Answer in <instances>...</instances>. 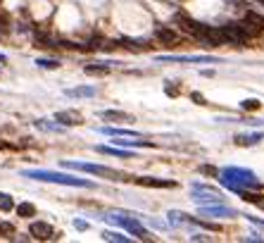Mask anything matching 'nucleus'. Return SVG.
Segmentation results:
<instances>
[{"label":"nucleus","instance_id":"obj_1","mask_svg":"<svg viewBox=\"0 0 264 243\" xmlns=\"http://www.w3.org/2000/svg\"><path fill=\"white\" fill-rule=\"evenodd\" d=\"M29 179H38V181H50V184H65V186H81V188H93V181L88 179H79L71 174H62V172H45V169H26L22 172Z\"/></svg>","mask_w":264,"mask_h":243},{"label":"nucleus","instance_id":"obj_2","mask_svg":"<svg viewBox=\"0 0 264 243\" xmlns=\"http://www.w3.org/2000/svg\"><path fill=\"white\" fill-rule=\"evenodd\" d=\"M221 181L231 188V191H243V188H257L260 181L257 177L250 172V169H243V167H226L221 172Z\"/></svg>","mask_w":264,"mask_h":243},{"label":"nucleus","instance_id":"obj_3","mask_svg":"<svg viewBox=\"0 0 264 243\" xmlns=\"http://www.w3.org/2000/svg\"><path fill=\"white\" fill-rule=\"evenodd\" d=\"M65 167L69 169H79V172H86V174H95V177H107V179H117V181H126V174L117 172V169L103 167V165H84V162H65Z\"/></svg>","mask_w":264,"mask_h":243},{"label":"nucleus","instance_id":"obj_4","mask_svg":"<svg viewBox=\"0 0 264 243\" xmlns=\"http://www.w3.org/2000/svg\"><path fill=\"white\" fill-rule=\"evenodd\" d=\"M174 22L186 31V34H191V36H195L198 41L205 36V31L210 29V24H202V22H195V19H191L188 15H183V12H176L174 15Z\"/></svg>","mask_w":264,"mask_h":243},{"label":"nucleus","instance_id":"obj_5","mask_svg":"<svg viewBox=\"0 0 264 243\" xmlns=\"http://www.w3.org/2000/svg\"><path fill=\"white\" fill-rule=\"evenodd\" d=\"M221 34H224V38H226V43H233V45H243V43H247L250 41V36H247L245 26L241 24V22H231V24H224L221 26Z\"/></svg>","mask_w":264,"mask_h":243},{"label":"nucleus","instance_id":"obj_6","mask_svg":"<svg viewBox=\"0 0 264 243\" xmlns=\"http://www.w3.org/2000/svg\"><path fill=\"white\" fill-rule=\"evenodd\" d=\"M241 24L245 26V31H247V36H250V38L264 31V17H262V15H257V12H247L245 22H241Z\"/></svg>","mask_w":264,"mask_h":243},{"label":"nucleus","instance_id":"obj_7","mask_svg":"<svg viewBox=\"0 0 264 243\" xmlns=\"http://www.w3.org/2000/svg\"><path fill=\"white\" fill-rule=\"evenodd\" d=\"M200 215H202V217H236L238 212L231 210V207H226V205H221V203H212V205L200 207Z\"/></svg>","mask_w":264,"mask_h":243},{"label":"nucleus","instance_id":"obj_8","mask_svg":"<svg viewBox=\"0 0 264 243\" xmlns=\"http://www.w3.org/2000/svg\"><path fill=\"white\" fill-rule=\"evenodd\" d=\"M157 62H219L217 57H210V55H159Z\"/></svg>","mask_w":264,"mask_h":243},{"label":"nucleus","instance_id":"obj_9","mask_svg":"<svg viewBox=\"0 0 264 243\" xmlns=\"http://www.w3.org/2000/svg\"><path fill=\"white\" fill-rule=\"evenodd\" d=\"M29 231H31V236L38 239V241H50V239H60V236H62V234L55 236V229L50 224H45V222H34Z\"/></svg>","mask_w":264,"mask_h":243},{"label":"nucleus","instance_id":"obj_10","mask_svg":"<svg viewBox=\"0 0 264 243\" xmlns=\"http://www.w3.org/2000/svg\"><path fill=\"white\" fill-rule=\"evenodd\" d=\"M155 38H157L162 45H174V43H178V34H176L172 26H157L155 29Z\"/></svg>","mask_w":264,"mask_h":243},{"label":"nucleus","instance_id":"obj_11","mask_svg":"<svg viewBox=\"0 0 264 243\" xmlns=\"http://www.w3.org/2000/svg\"><path fill=\"white\" fill-rule=\"evenodd\" d=\"M136 184L141 186H150V188H176L178 184L172 181V179H155V177H138Z\"/></svg>","mask_w":264,"mask_h":243},{"label":"nucleus","instance_id":"obj_12","mask_svg":"<svg viewBox=\"0 0 264 243\" xmlns=\"http://www.w3.org/2000/svg\"><path fill=\"white\" fill-rule=\"evenodd\" d=\"M55 122H60L65 127H74V124H81L84 117H81V112H76V110H65V112L55 114Z\"/></svg>","mask_w":264,"mask_h":243},{"label":"nucleus","instance_id":"obj_13","mask_svg":"<svg viewBox=\"0 0 264 243\" xmlns=\"http://www.w3.org/2000/svg\"><path fill=\"white\" fill-rule=\"evenodd\" d=\"M264 138L262 131H257V133H241V136H236V143L238 146H255V143H260Z\"/></svg>","mask_w":264,"mask_h":243},{"label":"nucleus","instance_id":"obj_14","mask_svg":"<svg viewBox=\"0 0 264 243\" xmlns=\"http://www.w3.org/2000/svg\"><path fill=\"white\" fill-rule=\"evenodd\" d=\"M65 93L69 95V98H93L95 88L93 86H79V88H67Z\"/></svg>","mask_w":264,"mask_h":243},{"label":"nucleus","instance_id":"obj_15","mask_svg":"<svg viewBox=\"0 0 264 243\" xmlns=\"http://www.w3.org/2000/svg\"><path fill=\"white\" fill-rule=\"evenodd\" d=\"M100 117L110 119V122H131V114L119 112V110H105V112H100Z\"/></svg>","mask_w":264,"mask_h":243},{"label":"nucleus","instance_id":"obj_16","mask_svg":"<svg viewBox=\"0 0 264 243\" xmlns=\"http://www.w3.org/2000/svg\"><path fill=\"white\" fill-rule=\"evenodd\" d=\"M84 72L90 76H105L110 74V67H107V62H98V65H86Z\"/></svg>","mask_w":264,"mask_h":243},{"label":"nucleus","instance_id":"obj_17","mask_svg":"<svg viewBox=\"0 0 264 243\" xmlns=\"http://www.w3.org/2000/svg\"><path fill=\"white\" fill-rule=\"evenodd\" d=\"M98 153H105V155H117V157H133V153L129 150H119V148H110V146H95Z\"/></svg>","mask_w":264,"mask_h":243},{"label":"nucleus","instance_id":"obj_18","mask_svg":"<svg viewBox=\"0 0 264 243\" xmlns=\"http://www.w3.org/2000/svg\"><path fill=\"white\" fill-rule=\"evenodd\" d=\"M17 215H19V217H34L36 207L31 205V203H19V205H17Z\"/></svg>","mask_w":264,"mask_h":243},{"label":"nucleus","instance_id":"obj_19","mask_svg":"<svg viewBox=\"0 0 264 243\" xmlns=\"http://www.w3.org/2000/svg\"><path fill=\"white\" fill-rule=\"evenodd\" d=\"M103 133H107V136H138L136 131H131V129H112V127H105Z\"/></svg>","mask_w":264,"mask_h":243},{"label":"nucleus","instance_id":"obj_20","mask_svg":"<svg viewBox=\"0 0 264 243\" xmlns=\"http://www.w3.org/2000/svg\"><path fill=\"white\" fill-rule=\"evenodd\" d=\"M103 236H105V241H119V243H129V241H131L129 236H124V234H119V231H105Z\"/></svg>","mask_w":264,"mask_h":243},{"label":"nucleus","instance_id":"obj_21","mask_svg":"<svg viewBox=\"0 0 264 243\" xmlns=\"http://www.w3.org/2000/svg\"><path fill=\"white\" fill-rule=\"evenodd\" d=\"M36 129H41V131H60V127H57V124H50L48 119H36Z\"/></svg>","mask_w":264,"mask_h":243},{"label":"nucleus","instance_id":"obj_22","mask_svg":"<svg viewBox=\"0 0 264 243\" xmlns=\"http://www.w3.org/2000/svg\"><path fill=\"white\" fill-rule=\"evenodd\" d=\"M260 105H262V103H260L257 98H247V100L241 103V108H243V110H260Z\"/></svg>","mask_w":264,"mask_h":243},{"label":"nucleus","instance_id":"obj_23","mask_svg":"<svg viewBox=\"0 0 264 243\" xmlns=\"http://www.w3.org/2000/svg\"><path fill=\"white\" fill-rule=\"evenodd\" d=\"M36 43H41V45H45V48H53V38L48 36V34H36Z\"/></svg>","mask_w":264,"mask_h":243},{"label":"nucleus","instance_id":"obj_24","mask_svg":"<svg viewBox=\"0 0 264 243\" xmlns=\"http://www.w3.org/2000/svg\"><path fill=\"white\" fill-rule=\"evenodd\" d=\"M0 210H12V200H10V196L7 193H0Z\"/></svg>","mask_w":264,"mask_h":243},{"label":"nucleus","instance_id":"obj_25","mask_svg":"<svg viewBox=\"0 0 264 243\" xmlns=\"http://www.w3.org/2000/svg\"><path fill=\"white\" fill-rule=\"evenodd\" d=\"M36 65L48 67V69H55V67H57V60H36Z\"/></svg>","mask_w":264,"mask_h":243},{"label":"nucleus","instance_id":"obj_26","mask_svg":"<svg viewBox=\"0 0 264 243\" xmlns=\"http://www.w3.org/2000/svg\"><path fill=\"white\" fill-rule=\"evenodd\" d=\"M0 231H2V234H15V226L12 224H0Z\"/></svg>","mask_w":264,"mask_h":243},{"label":"nucleus","instance_id":"obj_27","mask_svg":"<svg viewBox=\"0 0 264 243\" xmlns=\"http://www.w3.org/2000/svg\"><path fill=\"white\" fill-rule=\"evenodd\" d=\"M164 91H167L169 95H176V93H178V88H176V86H172V81H169V84L164 86Z\"/></svg>","mask_w":264,"mask_h":243},{"label":"nucleus","instance_id":"obj_28","mask_svg":"<svg viewBox=\"0 0 264 243\" xmlns=\"http://www.w3.org/2000/svg\"><path fill=\"white\" fill-rule=\"evenodd\" d=\"M202 172H205V174H219V172H217L214 167H210V165H205V167H202Z\"/></svg>","mask_w":264,"mask_h":243},{"label":"nucleus","instance_id":"obj_29","mask_svg":"<svg viewBox=\"0 0 264 243\" xmlns=\"http://www.w3.org/2000/svg\"><path fill=\"white\" fill-rule=\"evenodd\" d=\"M74 226H76V229H86V222H81V220H74Z\"/></svg>","mask_w":264,"mask_h":243},{"label":"nucleus","instance_id":"obj_30","mask_svg":"<svg viewBox=\"0 0 264 243\" xmlns=\"http://www.w3.org/2000/svg\"><path fill=\"white\" fill-rule=\"evenodd\" d=\"M193 241H210V236H202V234H195Z\"/></svg>","mask_w":264,"mask_h":243},{"label":"nucleus","instance_id":"obj_31","mask_svg":"<svg viewBox=\"0 0 264 243\" xmlns=\"http://www.w3.org/2000/svg\"><path fill=\"white\" fill-rule=\"evenodd\" d=\"M0 62H5V55H0Z\"/></svg>","mask_w":264,"mask_h":243},{"label":"nucleus","instance_id":"obj_32","mask_svg":"<svg viewBox=\"0 0 264 243\" xmlns=\"http://www.w3.org/2000/svg\"><path fill=\"white\" fill-rule=\"evenodd\" d=\"M262 5H264V0H262Z\"/></svg>","mask_w":264,"mask_h":243}]
</instances>
